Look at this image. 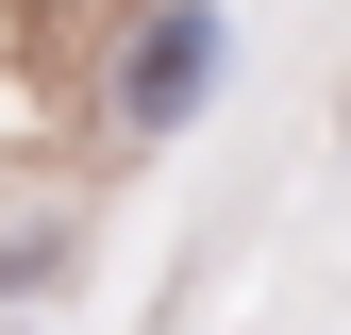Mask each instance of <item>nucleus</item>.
I'll use <instances>...</instances> for the list:
<instances>
[{
	"mask_svg": "<svg viewBox=\"0 0 351 335\" xmlns=\"http://www.w3.org/2000/svg\"><path fill=\"white\" fill-rule=\"evenodd\" d=\"M201 101H217V0H151L117 51V135H184Z\"/></svg>",
	"mask_w": 351,
	"mask_h": 335,
	"instance_id": "nucleus-1",
	"label": "nucleus"
}]
</instances>
